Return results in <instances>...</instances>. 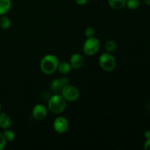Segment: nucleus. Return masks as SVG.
Returning a JSON list of instances; mask_svg holds the SVG:
<instances>
[{"mask_svg": "<svg viewBox=\"0 0 150 150\" xmlns=\"http://www.w3.org/2000/svg\"><path fill=\"white\" fill-rule=\"evenodd\" d=\"M100 43L98 38L95 37L88 38L83 45V51L87 56H93L99 51Z\"/></svg>", "mask_w": 150, "mask_h": 150, "instance_id": "obj_4", "label": "nucleus"}, {"mask_svg": "<svg viewBox=\"0 0 150 150\" xmlns=\"http://www.w3.org/2000/svg\"><path fill=\"white\" fill-rule=\"evenodd\" d=\"M60 79H54L50 83V89L54 94H60L63 88Z\"/></svg>", "mask_w": 150, "mask_h": 150, "instance_id": "obj_10", "label": "nucleus"}, {"mask_svg": "<svg viewBox=\"0 0 150 150\" xmlns=\"http://www.w3.org/2000/svg\"><path fill=\"white\" fill-rule=\"evenodd\" d=\"M100 67L104 71L111 72L116 68L117 66V61L114 56L111 53L105 52L101 54L99 57Z\"/></svg>", "mask_w": 150, "mask_h": 150, "instance_id": "obj_3", "label": "nucleus"}, {"mask_svg": "<svg viewBox=\"0 0 150 150\" xmlns=\"http://www.w3.org/2000/svg\"><path fill=\"white\" fill-rule=\"evenodd\" d=\"M61 95L64 97L67 101L73 102L79 99L80 96V92L77 87L70 84H67L63 86L62 89Z\"/></svg>", "mask_w": 150, "mask_h": 150, "instance_id": "obj_5", "label": "nucleus"}, {"mask_svg": "<svg viewBox=\"0 0 150 150\" xmlns=\"http://www.w3.org/2000/svg\"><path fill=\"white\" fill-rule=\"evenodd\" d=\"M3 136H4L6 141L9 142H13L15 139V138H16V135H15L14 132L11 130H9V128L4 130V133H3Z\"/></svg>", "mask_w": 150, "mask_h": 150, "instance_id": "obj_17", "label": "nucleus"}, {"mask_svg": "<svg viewBox=\"0 0 150 150\" xmlns=\"http://www.w3.org/2000/svg\"><path fill=\"white\" fill-rule=\"evenodd\" d=\"M95 29L92 27H87L85 29V35L88 38H92V37H95Z\"/></svg>", "mask_w": 150, "mask_h": 150, "instance_id": "obj_18", "label": "nucleus"}, {"mask_svg": "<svg viewBox=\"0 0 150 150\" xmlns=\"http://www.w3.org/2000/svg\"><path fill=\"white\" fill-rule=\"evenodd\" d=\"M67 106V100L61 94H54L48 101V108L54 114H61Z\"/></svg>", "mask_w": 150, "mask_h": 150, "instance_id": "obj_2", "label": "nucleus"}, {"mask_svg": "<svg viewBox=\"0 0 150 150\" xmlns=\"http://www.w3.org/2000/svg\"><path fill=\"white\" fill-rule=\"evenodd\" d=\"M57 70L62 74L67 75L71 71L72 67L70 65V62H62L59 63Z\"/></svg>", "mask_w": 150, "mask_h": 150, "instance_id": "obj_13", "label": "nucleus"}, {"mask_svg": "<svg viewBox=\"0 0 150 150\" xmlns=\"http://www.w3.org/2000/svg\"><path fill=\"white\" fill-rule=\"evenodd\" d=\"M60 81H61L62 83L63 84V86H65V85L69 84V81H70V79L69 78H67V76H64L62 78H60Z\"/></svg>", "mask_w": 150, "mask_h": 150, "instance_id": "obj_20", "label": "nucleus"}, {"mask_svg": "<svg viewBox=\"0 0 150 150\" xmlns=\"http://www.w3.org/2000/svg\"><path fill=\"white\" fill-rule=\"evenodd\" d=\"M144 137L146 138V139H150V130H146V131L144 132Z\"/></svg>", "mask_w": 150, "mask_h": 150, "instance_id": "obj_23", "label": "nucleus"}, {"mask_svg": "<svg viewBox=\"0 0 150 150\" xmlns=\"http://www.w3.org/2000/svg\"><path fill=\"white\" fill-rule=\"evenodd\" d=\"M12 121L9 115L6 113L0 111V127L2 129H8L11 126Z\"/></svg>", "mask_w": 150, "mask_h": 150, "instance_id": "obj_9", "label": "nucleus"}, {"mask_svg": "<svg viewBox=\"0 0 150 150\" xmlns=\"http://www.w3.org/2000/svg\"><path fill=\"white\" fill-rule=\"evenodd\" d=\"M11 26V21L5 15L0 17V27L2 29H8Z\"/></svg>", "mask_w": 150, "mask_h": 150, "instance_id": "obj_14", "label": "nucleus"}, {"mask_svg": "<svg viewBox=\"0 0 150 150\" xmlns=\"http://www.w3.org/2000/svg\"><path fill=\"white\" fill-rule=\"evenodd\" d=\"M140 0H126V7L130 10H136L140 6Z\"/></svg>", "mask_w": 150, "mask_h": 150, "instance_id": "obj_16", "label": "nucleus"}, {"mask_svg": "<svg viewBox=\"0 0 150 150\" xmlns=\"http://www.w3.org/2000/svg\"><path fill=\"white\" fill-rule=\"evenodd\" d=\"M108 4L113 10H120L126 7V0H108Z\"/></svg>", "mask_w": 150, "mask_h": 150, "instance_id": "obj_11", "label": "nucleus"}, {"mask_svg": "<svg viewBox=\"0 0 150 150\" xmlns=\"http://www.w3.org/2000/svg\"><path fill=\"white\" fill-rule=\"evenodd\" d=\"M47 108L42 104H38L32 111V116L36 121H42L47 116Z\"/></svg>", "mask_w": 150, "mask_h": 150, "instance_id": "obj_7", "label": "nucleus"}, {"mask_svg": "<svg viewBox=\"0 0 150 150\" xmlns=\"http://www.w3.org/2000/svg\"><path fill=\"white\" fill-rule=\"evenodd\" d=\"M59 63V61L57 56L47 54L42 58L40 66L42 73L46 75H51L57 71Z\"/></svg>", "mask_w": 150, "mask_h": 150, "instance_id": "obj_1", "label": "nucleus"}, {"mask_svg": "<svg viewBox=\"0 0 150 150\" xmlns=\"http://www.w3.org/2000/svg\"><path fill=\"white\" fill-rule=\"evenodd\" d=\"M144 2L146 5L150 6V0H144Z\"/></svg>", "mask_w": 150, "mask_h": 150, "instance_id": "obj_24", "label": "nucleus"}, {"mask_svg": "<svg viewBox=\"0 0 150 150\" xmlns=\"http://www.w3.org/2000/svg\"><path fill=\"white\" fill-rule=\"evenodd\" d=\"M83 57L81 54H79V53H76V54H73L71 56L70 59V64L71 65L72 68L76 69H80L82 67L83 64Z\"/></svg>", "mask_w": 150, "mask_h": 150, "instance_id": "obj_8", "label": "nucleus"}, {"mask_svg": "<svg viewBox=\"0 0 150 150\" xmlns=\"http://www.w3.org/2000/svg\"><path fill=\"white\" fill-rule=\"evenodd\" d=\"M144 149L145 150H150V139H146L144 145Z\"/></svg>", "mask_w": 150, "mask_h": 150, "instance_id": "obj_21", "label": "nucleus"}, {"mask_svg": "<svg viewBox=\"0 0 150 150\" xmlns=\"http://www.w3.org/2000/svg\"><path fill=\"white\" fill-rule=\"evenodd\" d=\"M149 42H150V40H149Z\"/></svg>", "mask_w": 150, "mask_h": 150, "instance_id": "obj_27", "label": "nucleus"}, {"mask_svg": "<svg viewBox=\"0 0 150 150\" xmlns=\"http://www.w3.org/2000/svg\"><path fill=\"white\" fill-rule=\"evenodd\" d=\"M94 1H97V0H94Z\"/></svg>", "mask_w": 150, "mask_h": 150, "instance_id": "obj_26", "label": "nucleus"}, {"mask_svg": "<svg viewBox=\"0 0 150 150\" xmlns=\"http://www.w3.org/2000/svg\"><path fill=\"white\" fill-rule=\"evenodd\" d=\"M75 1L79 5H85L88 2V0H75Z\"/></svg>", "mask_w": 150, "mask_h": 150, "instance_id": "obj_22", "label": "nucleus"}, {"mask_svg": "<svg viewBox=\"0 0 150 150\" xmlns=\"http://www.w3.org/2000/svg\"><path fill=\"white\" fill-rule=\"evenodd\" d=\"M6 144H7V141L4 139L3 133H0V150H2L5 147Z\"/></svg>", "mask_w": 150, "mask_h": 150, "instance_id": "obj_19", "label": "nucleus"}, {"mask_svg": "<svg viewBox=\"0 0 150 150\" xmlns=\"http://www.w3.org/2000/svg\"><path fill=\"white\" fill-rule=\"evenodd\" d=\"M105 48L106 50V52L108 53H112L114 52V51L117 48V43L114 40H108L106 41L105 45Z\"/></svg>", "mask_w": 150, "mask_h": 150, "instance_id": "obj_15", "label": "nucleus"}, {"mask_svg": "<svg viewBox=\"0 0 150 150\" xmlns=\"http://www.w3.org/2000/svg\"><path fill=\"white\" fill-rule=\"evenodd\" d=\"M54 129L57 133L63 134L66 133L69 128V123L67 119L63 117H58L54 120Z\"/></svg>", "mask_w": 150, "mask_h": 150, "instance_id": "obj_6", "label": "nucleus"}, {"mask_svg": "<svg viewBox=\"0 0 150 150\" xmlns=\"http://www.w3.org/2000/svg\"><path fill=\"white\" fill-rule=\"evenodd\" d=\"M1 103H0V111H1Z\"/></svg>", "mask_w": 150, "mask_h": 150, "instance_id": "obj_25", "label": "nucleus"}, {"mask_svg": "<svg viewBox=\"0 0 150 150\" xmlns=\"http://www.w3.org/2000/svg\"><path fill=\"white\" fill-rule=\"evenodd\" d=\"M12 7L11 0H0V16L6 15Z\"/></svg>", "mask_w": 150, "mask_h": 150, "instance_id": "obj_12", "label": "nucleus"}]
</instances>
